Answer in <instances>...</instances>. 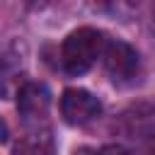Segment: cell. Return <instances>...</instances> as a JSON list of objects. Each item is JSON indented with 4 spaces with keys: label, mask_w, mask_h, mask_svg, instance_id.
Returning <instances> with one entry per match:
<instances>
[{
    "label": "cell",
    "mask_w": 155,
    "mask_h": 155,
    "mask_svg": "<svg viewBox=\"0 0 155 155\" xmlns=\"http://www.w3.org/2000/svg\"><path fill=\"white\" fill-rule=\"evenodd\" d=\"M153 31H155V12H153Z\"/></svg>",
    "instance_id": "obj_10"
},
{
    "label": "cell",
    "mask_w": 155,
    "mask_h": 155,
    "mask_svg": "<svg viewBox=\"0 0 155 155\" xmlns=\"http://www.w3.org/2000/svg\"><path fill=\"white\" fill-rule=\"evenodd\" d=\"M104 48H107V39L102 31L92 27H80L65 36L61 48V63L65 73L82 75L94 65V61L104 53Z\"/></svg>",
    "instance_id": "obj_1"
},
{
    "label": "cell",
    "mask_w": 155,
    "mask_h": 155,
    "mask_svg": "<svg viewBox=\"0 0 155 155\" xmlns=\"http://www.w3.org/2000/svg\"><path fill=\"white\" fill-rule=\"evenodd\" d=\"M104 65H107V73H109L114 85H128L138 75L140 58H138V51L131 44L111 41L104 48Z\"/></svg>",
    "instance_id": "obj_2"
},
{
    "label": "cell",
    "mask_w": 155,
    "mask_h": 155,
    "mask_svg": "<svg viewBox=\"0 0 155 155\" xmlns=\"http://www.w3.org/2000/svg\"><path fill=\"white\" fill-rule=\"evenodd\" d=\"M51 107V94L46 90V85L41 82H24L17 92V109L19 116L27 124H39L46 119Z\"/></svg>",
    "instance_id": "obj_4"
},
{
    "label": "cell",
    "mask_w": 155,
    "mask_h": 155,
    "mask_svg": "<svg viewBox=\"0 0 155 155\" xmlns=\"http://www.w3.org/2000/svg\"><path fill=\"white\" fill-rule=\"evenodd\" d=\"M7 140V124L2 121V116H0V143H5Z\"/></svg>",
    "instance_id": "obj_8"
},
{
    "label": "cell",
    "mask_w": 155,
    "mask_h": 155,
    "mask_svg": "<svg viewBox=\"0 0 155 155\" xmlns=\"http://www.w3.org/2000/svg\"><path fill=\"white\" fill-rule=\"evenodd\" d=\"M150 155H155V140H153V145H150Z\"/></svg>",
    "instance_id": "obj_9"
},
{
    "label": "cell",
    "mask_w": 155,
    "mask_h": 155,
    "mask_svg": "<svg viewBox=\"0 0 155 155\" xmlns=\"http://www.w3.org/2000/svg\"><path fill=\"white\" fill-rule=\"evenodd\" d=\"M12 153L15 155H56V143H53L51 131L34 128V131H27L24 136H19Z\"/></svg>",
    "instance_id": "obj_5"
},
{
    "label": "cell",
    "mask_w": 155,
    "mask_h": 155,
    "mask_svg": "<svg viewBox=\"0 0 155 155\" xmlns=\"http://www.w3.org/2000/svg\"><path fill=\"white\" fill-rule=\"evenodd\" d=\"M75 155H131L121 145H104V148H80Z\"/></svg>",
    "instance_id": "obj_7"
},
{
    "label": "cell",
    "mask_w": 155,
    "mask_h": 155,
    "mask_svg": "<svg viewBox=\"0 0 155 155\" xmlns=\"http://www.w3.org/2000/svg\"><path fill=\"white\" fill-rule=\"evenodd\" d=\"M99 111H102V102L92 92H87V90L70 87L61 97V114L73 126H82V124L97 119Z\"/></svg>",
    "instance_id": "obj_3"
},
{
    "label": "cell",
    "mask_w": 155,
    "mask_h": 155,
    "mask_svg": "<svg viewBox=\"0 0 155 155\" xmlns=\"http://www.w3.org/2000/svg\"><path fill=\"white\" fill-rule=\"evenodd\" d=\"M19 75H22V58L17 53L0 56V97H7L17 87Z\"/></svg>",
    "instance_id": "obj_6"
}]
</instances>
